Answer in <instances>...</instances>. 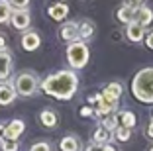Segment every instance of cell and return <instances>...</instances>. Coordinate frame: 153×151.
<instances>
[{"label":"cell","instance_id":"obj_27","mask_svg":"<svg viewBox=\"0 0 153 151\" xmlns=\"http://www.w3.org/2000/svg\"><path fill=\"white\" fill-rule=\"evenodd\" d=\"M30 151H51V145L47 141H37L30 147Z\"/></svg>","mask_w":153,"mask_h":151},{"label":"cell","instance_id":"obj_18","mask_svg":"<svg viewBox=\"0 0 153 151\" xmlns=\"http://www.w3.org/2000/svg\"><path fill=\"white\" fill-rule=\"evenodd\" d=\"M116 18H118V22H122V24H131L135 20V12H131L128 6H122V8H118V12H116Z\"/></svg>","mask_w":153,"mask_h":151},{"label":"cell","instance_id":"obj_12","mask_svg":"<svg viewBox=\"0 0 153 151\" xmlns=\"http://www.w3.org/2000/svg\"><path fill=\"white\" fill-rule=\"evenodd\" d=\"M120 96H122V85L120 83H110V85L104 86V90H102V98L104 100L118 104V98Z\"/></svg>","mask_w":153,"mask_h":151},{"label":"cell","instance_id":"obj_15","mask_svg":"<svg viewBox=\"0 0 153 151\" xmlns=\"http://www.w3.org/2000/svg\"><path fill=\"white\" fill-rule=\"evenodd\" d=\"M135 22H140L143 28H147L153 22V10L149 6H141L137 12H135Z\"/></svg>","mask_w":153,"mask_h":151},{"label":"cell","instance_id":"obj_8","mask_svg":"<svg viewBox=\"0 0 153 151\" xmlns=\"http://www.w3.org/2000/svg\"><path fill=\"white\" fill-rule=\"evenodd\" d=\"M12 75V53L8 49H0V83L8 80Z\"/></svg>","mask_w":153,"mask_h":151},{"label":"cell","instance_id":"obj_1","mask_svg":"<svg viewBox=\"0 0 153 151\" xmlns=\"http://www.w3.org/2000/svg\"><path fill=\"white\" fill-rule=\"evenodd\" d=\"M39 89L57 100H71L79 89V77L75 71H69V69L55 71L41 80Z\"/></svg>","mask_w":153,"mask_h":151},{"label":"cell","instance_id":"obj_30","mask_svg":"<svg viewBox=\"0 0 153 151\" xmlns=\"http://www.w3.org/2000/svg\"><path fill=\"white\" fill-rule=\"evenodd\" d=\"M92 112H94V108H88V106L81 108V116H85V118H88V116H92Z\"/></svg>","mask_w":153,"mask_h":151},{"label":"cell","instance_id":"obj_3","mask_svg":"<svg viewBox=\"0 0 153 151\" xmlns=\"http://www.w3.org/2000/svg\"><path fill=\"white\" fill-rule=\"evenodd\" d=\"M88 59H90V51L85 41L76 39L67 45V61L73 69H82L88 63Z\"/></svg>","mask_w":153,"mask_h":151},{"label":"cell","instance_id":"obj_28","mask_svg":"<svg viewBox=\"0 0 153 151\" xmlns=\"http://www.w3.org/2000/svg\"><path fill=\"white\" fill-rule=\"evenodd\" d=\"M85 151H102V145H100V143H88V145H86V149Z\"/></svg>","mask_w":153,"mask_h":151},{"label":"cell","instance_id":"obj_5","mask_svg":"<svg viewBox=\"0 0 153 151\" xmlns=\"http://www.w3.org/2000/svg\"><path fill=\"white\" fill-rule=\"evenodd\" d=\"M24 129H26V124H24L22 120H10L8 124L4 126V139H8V141H18V138L24 133Z\"/></svg>","mask_w":153,"mask_h":151},{"label":"cell","instance_id":"obj_16","mask_svg":"<svg viewBox=\"0 0 153 151\" xmlns=\"http://www.w3.org/2000/svg\"><path fill=\"white\" fill-rule=\"evenodd\" d=\"M59 149L61 151H81V141L75 135H65L59 143Z\"/></svg>","mask_w":153,"mask_h":151},{"label":"cell","instance_id":"obj_32","mask_svg":"<svg viewBox=\"0 0 153 151\" xmlns=\"http://www.w3.org/2000/svg\"><path fill=\"white\" fill-rule=\"evenodd\" d=\"M0 49H6V39H4V36H0Z\"/></svg>","mask_w":153,"mask_h":151},{"label":"cell","instance_id":"obj_19","mask_svg":"<svg viewBox=\"0 0 153 151\" xmlns=\"http://www.w3.org/2000/svg\"><path fill=\"white\" fill-rule=\"evenodd\" d=\"M110 138H112V133L108 132L106 128H96V132H94V135H92V141L94 143H100V145H106V143L110 141Z\"/></svg>","mask_w":153,"mask_h":151},{"label":"cell","instance_id":"obj_31","mask_svg":"<svg viewBox=\"0 0 153 151\" xmlns=\"http://www.w3.org/2000/svg\"><path fill=\"white\" fill-rule=\"evenodd\" d=\"M145 135H147L149 139H153V118H151V122H149V126L145 128Z\"/></svg>","mask_w":153,"mask_h":151},{"label":"cell","instance_id":"obj_13","mask_svg":"<svg viewBox=\"0 0 153 151\" xmlns=\"http://www.w3.org/2000/svg\"><path fill=\"white\" fill-rule=\"evenodd\" d=\"M39 45H41V37L37 36L36 31H26L22 36V47L26 51H36Z\"/></svg>","mask_w":153,"mask_h":151},{"label":"cell","instance_id":"obj_4","mask_svg":"<svg viewBox=\"0 0 153 151\" xmlns=\"http://www.w3.org/2000/svg\"><path fill=\"white\" fill-rule=\"evenodd\" d=\"M39 83L41 80L37 79L36 73L22 71L16 77V80H14V89H16V92H18L20 96H33V94L37 92V89H39Z\"/></svg>","mask_w":153,"mask_h":151},{"label":"cell","instance_id":"obj_7","mask_svg":"<svg viewBox=\"0 0 153 151\" xmlns=\"http://www.w3.org/2000/svg\"><path fill=\"white\" fill-rule=\"evenodd\" d=\"M59 39L73 43L79 39V24L76 22H65L63 26L59 28Z\"/></svg>","mask_w":153,"mask_h":151},{"label":"cell","instance_id":"obj_25","mask_svg":"<svg viewBox=\"0 0 153 151\" xmlns=\"http://www.w3.org/2000/svg\"><path fill=\"white\" fill-rule=\"evenodd\" d=\"M0 149H2V151H18V149H20V145H18V141L0 139Z\"/></svg>","mask_w":153,"mask_h":151},{"label":"cell","instance_id":"obj_17","mask_svg":"<svg viewBox=\"0 0 153 151\" xmlns=\"http://www.w3.org/2000/svg\"><path fill=\"white\" fill-rule=\"evenodd\" d=\"M92 33H94V24L90 22V20H82V22L79 24V39L81 41L90 39Z\"/></svg>","mask_w":153,"mask_h":151},{"label":"cell","instance_id":"obj_10","mask_svg":"<svg viewBox=\"0 0 153 151\" xmlns=\"http://www.w3.org/2000/svg\"><path fill=\"white\" fill-rule=\"evenodd\" d=\"M145 28L141 26L140 22H131V24H128V30H126V36H128V39L131 41V43H140V41H143L145 39Z\"/></svg>","mask_w":153,"mask_h":151},{"label":"cell","instance_id":"obj_21","mask_svg":"<svg viewBox=\"0 0 153 151\" xmlns=\"http://www.w3.org/2000/svg\"><path fill=\"white\" fill-rule=\"evenodd\" d=\"M135 124H137V118H135L134 112H122V114H120V126L131 129Z\"/></svg>","mask_w":153,"mask_h":151},{"label":"cell","instance_id":"obj_6","mask_svg":"<svg viewBox=\"0 0 153 151\" xmlns=\"http://www.w3.org/2000/svg\"><path fill=\"white\" fill-rule=\"evenodd\" d=\"M30 22H32V18H30V10H12V16H10V24H12L16 30L24 31L30 28Z\"/></svg>","mask_w":153,"mask_h":151},{"label":"cell","instance_id":"obj_33","mask_svg":"<svg viewBox=\"0 0 153 151\" xmlns=\"http://www.w3.org/2000/svg\"><path fill=\"white\" fill-rule=\"evenodd\" d=\"M102 151H116V149H114V147L108 143V145H102Z\"/></svg>","mask_w":153,"mask_h":151},{"label":"cell","instance_id":"obj_22","mask_svg":"<svg viewBox=\"0 0 153 151\" xmlns=\"http://www.w3.org/2000/svg\"><path fill=\"white\" fill-rule=\"evenodd\" d=\"M10 16H12V8L6 0H0V24L10 22Z\"/></svg>","mask_w":153,"mask_h":151},{"label":"cell","instance_id":"obj_9","mask_svg":"<svg viewBox=\"0 0 153 151\" xmlns=\"http://www.w3.org/2000/svg\"><path fill=\"white\" fill-rule=\"evenodd\" d=\"M16 96H18V92L12 83H8V80L0 83V106H10L16 100Z\"/></svg>","mask_w":153,"mask_h":151},{"label":"cell","instance_id":"obj_20","mask_svg":"<svg viewBox=\"0 0 153 151\" xmlns=\"http://www.w3.org/2000/svg\"><path fill=\"white\" fill-rule=\"evenodd\" d=\"M102 128H106L110 133L112 132H116V128L120 126V116H116V114H108V116H104L102 118Z\"/></svg>","mask_w":153,"mask_h":151},{"label":"cell","instance_id":"obj_26","mask_svg":"<svg viewBox=\"0 0 153 151\" xmlns=\"http://www.w3.org/2000/svg\"><path fill=\"white\" fill-rule=\"evenodd\" d=\"M124 6H128L131 12H137L141 6H145V0H124Z\"/></svg>","mask_w":153,"mask_h":151},{"label":"cell","instance_id":"obj_34","mask_svg":"<svg viewBox=\"0 0 153 151\" xmlns=\"http://www.w3.org/2000/svg\"><path fill=\"white\" fill-rule=\"evenodd\" d=\"M0 133H4V124H0Z\"/></svg>","mask_w":153,"mask_h":151},{"label":"cell","instance_id":"obj_14","mask_svg":"<svg viewBox=\"0 0 153 151\" xmlns=\"http://www.w3.org/2000/svg\"><path fill=\"white\" fill-rule=\"evenodd\" d=\"M47 14H49V18L57 20V22H61V20L67 18V14H69V6H67V4H63V2H57V4L49 6Z\"/></svg>","mask_w":153,"mask_h":151},{"label":"cell","instance_id":"obj_24","mask_svg":"<svg viewBox=\"0 0 153 151\" xmlns=\"http://www.w3.org/2000/svg\"><path fill=\"white\" fill-rule=\"evenodd\" d=\"M6 2L12 10H27V6H30V0H6Z\"/></svg>","mask_w":153,"mask_h":151},{"label":"cell","instance_id":"obj_2","mask_svg":"<svg viewBox=\"0 0 153 151\" xmlns=\"http://www.w3.org/2000/svg\"><path fill=\"white\" fill-rule=\"evenodd\" d=\"M131 94L143 104H153V67H145L135 73L131 80Z\"/></svg>","mask_w":153,"mask_h":151},{"label":"cell","instance_id":"obj_29","mask_svg":"<svg viewBox=\"0 0 153 151\" xmlns=\"http://www.w3.org/2000/svg\"><path fill=\"white\" fill-rule=\"evenodd\" d=\"M145 45H147L149 49H153V31H147V33H145Z\"/></svg>","mask_w":153,"mask_h":151},{"label":"cell","instance_id":"obj_11","mask_svg":"<svg viewBox=\"0 0 153 151\" xmlns=\"http://www.w3.org/2000/svg\"><path fill=\"white\" fill-rule=\"evenodd\" d=\"M39 122H41V126H43V128L53 129L55 126H57V122H59L57 112H55L53 108H43V110L39 112Z\"/></svg>","mask_w":153,"mask_h":151},{"label":"cell","instance_id":"obj_35","mask_svg":"<svg viewBox=\"0 0 153 151\" xmlns=\"http://www.w3.org/2000/svg\"><path fill=\"white\" fill-rule=\"evenodd\" d=\"M149 151H153V147H149Z\"/></svg>","mask_w":153,"mask_h":151},{"label":"cell","instance_id":"obj_23","mask_svg":"<svg viewBox=\"0 0 153 151\" xmlns=\"http://www.w3.org/2000/svg\"><path fill=\"white\" fill-rule=\"evenodd\" d=\"M114 133H116V139H118V141H128V139H130V135H131V129L130 128H124V126H118Z\"/></svg>","mask_w":153,"mask_h":151}]
</instances>
